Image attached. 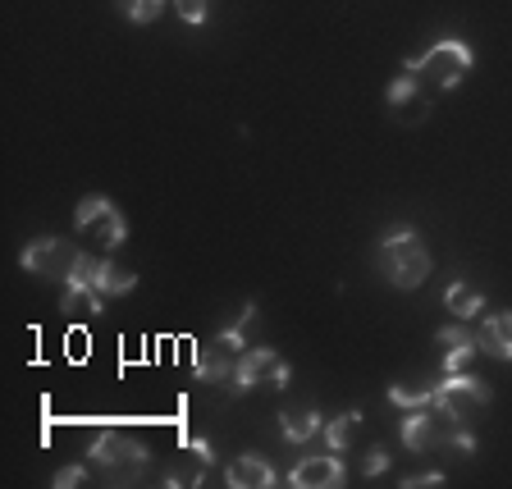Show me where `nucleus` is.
<instances>
[{
	"label": "nucleus",
	"mask_w": 512,
	"mask_h": 489,
	"mask_svg": "<svg viewBox=\"0 0 512 489\" xmlns=\"http://www.w3.org/2000/svg\"><path fill=\"white\" fill-rule=\"evenodd\" d=\"M279 426H284V439L288 444H307V439H316L320 435V412L311 403H302V407H284L279 412Z\"/></svg>",
	"instance_id": "dca6fc26"
},
{
	"label": "nucleus",
	"mask_w": 512,
	"mask_h": 489,
	"mask_svg": "<svg viewBox=\"0 0 512 489\" xmlns=\"http://www.w3.org/2000/svg\"><path fill=\"white\" fill-rule=\"evenodd\" d=\"M448 430H453V421H448V416L439 412L435 403L412 407V412L403 416V444L412 448V453H426V448H435L439 439H448Z\"/></svg>",
	"instance_id": "0eeeda50"
},
{
	"label": "nucleus",
	"mask_w": 512,
	"mask_h": 489,
	"mask_svg": "<svg viewBox=\"0 0 512 489\" xmlns=\"http://www.w3.org/2000/svg\"><path fill=\"white\" fill-rule=\"evenodd\" d=\"M119 10L128 14L133 23H156L160 10H165V0H115Z\"/></svg>",
	"instance_id": "412c9836"
},
{
	"label": "nucleus",
	"mask_w": 512,
	"mask_h": 489,
	"mask_svg": "<svg viewBox=\"0 0 512 489\" xmlns=\"http://www.w3.org/2000/svg\"><path fill=\"white\" fill-rule=\"evenodd\" d=\"M357 430H362V412H339L320 426V435H325V444H330L334 453H343V448L357 439Z\"/></svg>",
	"instance_id": "6ab92c4d"
},
{
	"label": "nucleus",
	"mask_w": 512,
	"mask_h": 489,
	"mask_svg": "<svg viewBox=\"0 0 512 489\" xmlns=\"http://www.w3.org/2000/svg\"><path fill=\"white\" fill-rule=\"evenodd\" d=\"M343 480H348V471H343V458L334 448L325 458H302L298 467L288 471V485L293 489H339Z\"/></svg>",
	"instance_id": "9d476101"
},
{
	"label": "nucleus",
	"mask_w": 512,
	"mask_h": 489,
	"mask_svg": "<svg viewBox=\"0 0 512 489\" xmlns=\"http://www.w3.org/2000/svg\"><path fill=\"white\" fill-rule=\"evenodd\" d=\"M92 462L96 467H110L128 471V480H138L142 467H147V448L138 444V439H124V435H106V439H96L92 444Z\"/></svg>",
	"instance_id": "1a4fd4ad"
},
{
	"label": "nucleus",
	"mask_w": 512,
	"mask_h": 489,
	"mask_svg": "<svg viewBox=\"0 0 512 489\" xmlns=\"http://www.w3.org/2000/svg\"><path fill=\"white\" fill-rule=\"evenodd\" d=\"M234 366H238V352L224 348V343L215 339L211 348L197 352V366H192V375H197L202 384H229V380H234Z\"/></svg>",
	"instance_id": "f8f14e48"
},
{
	"label": "nucleus",
	"mask_w": 512,
	"mask_h": 489,
	"mask_svg": "<svg viewBox=\"0 0 512 489\" xmlns=\"http://www.w3.org/2000/svg\"><path fill=\"white\" fill-rule=\"evenodd\" d=\"M398 485L403 489H426V485H444V476H439V471H421V476H403Z\"/></svg>",
	"instance_id": "a878e982"
},
{
	"label": "nucleus",
	"mask_w": 512,
	"mask_h": 489,
	"mask_svg": "<svg viewBox=\"0 0 512 489\" xmlns=\"http://www.w3.org/2000/svg\"><path fill=\"white\" fill-rule=\"evenodd\" d=\"M389 403L403 407V412H412V407L435 403V394H430V389H403V384H394V389H389Z\"/></svg>",
	"instance_id": "4be33fe9"
},
{
	"label": "nucleus",
	"mask_w": 512,
	"mask_h": 489,
	"mask_svg": "<svg viewBox=\"0 0 512 489\" xmlns=\"http://www.w3.org/2000/svg\"><path fill=\"white\" fill-rule=\"evenodd\" d=\"M74 224H78V234H87L101 252H119L128 238V220L119 215V206L110 202V197H101V192H92V197H83V202L74 206Z\"/></svg>",
	"instance_id": "20e7f679"
},
{
	"label": "nucleus",
	"mask_w": 512,
	"mask_h": 489,
	"mask_svg": "<svg viewBox=\"0 0 512 489\" xmlns=\"http://www.w3.org/2000/svg\"><path fill=\"white\" fill-rule=\"evenodd\" d=\"M435 339H439V348H444V375L467 371L471 357H476V334L458 330V325H448V330H439Z\"/></svg>",
	"instance_id": "4468645a"
},
{
	"label": "nucleus",
	"mask_w": 512,
	"mask_h": 489,
	"mask_svg": "<svg viewBox=\"0 0 512 489\" xmlns=\"http://www.w3.org/2000/svg\"><path fill=\"white\" fill-rule=\"evenodd\" d=\"M384 471H389V453H384V448H371V453H366V476H384Z\"/></svg>",
	"instance_id": "393cba45"
},
{
	"label": "nucleus",
	"mask_w": 512,
	"mask_h": 489,
	"mask_svg": "<svg viewBox=\"0 0 512 489\" xmlns=\"http://www.w3.org/2000/svg\"><path fill=\"white\" fill-rule=\"evenodd\" d=\"M444 307L458 320H471V316H480V307H485V293H480L476 284H467V279H453L444 293Z\"/></svg>",
	"instance_id": "a211bd4d"
},
{
	"label": "nucleus",
	"mask_w": 512,
	"mask_h": 489,
	"mask_svg": "<svg viewBox=\"0 0 512 489\" xmlns=\"http://www.w3.org/2000/svg\"><path fill=\"white\" fill-rule=\"evenodd\" d=\"M211 467H215V448L206 444V439H183V448H179V458H174L170 476H165V485L170 489H183V485L197 489Z\"/></svg>",
	"instance_id": "6e6552de"
},
{
	"label": "nucleus",
	"mask_w": 512,
	"mask_h": 489,
	"mask_svg": "<svg viewBox=\"0 0 512 489\" xmlns=\"http://www.w3.org/2000/svg\"><path fill=\"white\" fill-rule=\"evenodd\" d=\"M430 394H435V407L448 416V421H453V426H471V421H476V416L490 407V398H494L490 384H485V380H471L467 371L444 375V380H439Z\"/></svg>",
	"instance_id": "7ed1b4c3"
},
{
	"label": "nucleus",
	"mask_w": 512,
	"mask_h": 489,
	"mask_svg": "<svg viewBox=\"0 0 512 489\" xmlns=\"http://www.w3.org/2000/svg\"><path fill=\"white\" fill-rule=\"evenodd\" d=\"M288 362L279 357L275 348H243L238 352V366H234V380H229V389L234 394H252V389H284L288 384Z\"/></svg>",
	"instance_id": "423d86ee"
},
{
	"label": "nucleus",
	"mask_w": 512,
	"mask_h": 489,
	"mask_svg": "<svg viewBox=\"0 0 512 489\" xmlns=\"http://www.w3.org/2000/svg\"><path fill=\"white\" fill-rule=\"evenodd\" d=\"M83 480H87V467L74 462V467H64L60 476H55V489H74V485H83Z\"/></svg>",
	"instance_id": "b1692460"
},
{
	"label": "nucleus",
	"mask_w": 512,
	"mask_h": 489,
	"mask_svg": "<svg viewBox=\"0 0 512 489\" xmlns=\"http://www.w3.org/2000/svg\"><path fill=\"white\" fill-rule=\"evenodd\" d=\"M224 480H229V489H270L279 476L270 471V462L261 453H238L229 462V471H224Z\"/></svg>",
	"instance_id": "9b49d317"
},
{
	"label": "nucleus",
	"mask_w": 512,
	"mask_h": 489,
	"mask_svg": "<svg viewBox=\"0 0 512 489\" xmlns=\"http://www.w3.org/2000/svg\"><path fill=\"white\" fill-rule=\"evenodd\" d=\"M106 307V293L92 284H64V298H60V311L69 320H96Z\"/></svg>",
	"instance_id": "2eb2a0df"
},
{
	"label": "nucleus",
	"mask_w": 512,
	"mask_h": 489,
	"mask_svg": "<svg viewBox=\"0 0 512 489\" xmlns=\"http://www.w3.org/2000/svg\"><path fill=\"white\" fill-rule=\"evenodd\" d=\"M78 256H83V247H74L69 238H32L19 252V266L28 275L51 279V284H69L78 270Z\"/></svg>",
	"instance_id": "39448f33"
},
{
	"label": "nucleus",
	"mask_w": 512,
	"mask_h": 489,
	"mask_svg": "<svg viewBox=\"0 0 512 489\" xmlns=\"http://www.w3.org/2000/svg\"><path fill=\"white\" fill-rule=\"evenodd\" d=\"M384 96H389V106H394V110H403V106H412L416 96H426V92L416 87V78H412V74H398L394 83H389V92H384Z\"/></svg>",
	"instance_id": "aec40b11"
},
{
	"label": "nucleus",
	"mask_w": 512,
	"mask_h": 489,
	"mask_svg": "<svg viewBox=\"0 0 512 489\" xmlns=\"http://www.w3.org/2000/svg\"><path fill=\"white\" fill-rule=\"evenodd\" d=\"M375 266H380L384 284H394V288H403V293H412V288H421L430 279V252H426V243H421V234H416V229L398 224V229H384V234H380Z\"/></svg>",
	"instance_id": "f257e3e1"
},
{
	"label": "nucleus",
	"mask_w": 512,
	"mask_h": 489,
	"mask_svg": "<svg viewBox=\"0 0 512 489\" xmlns=\"http://www.w3.org/2000/svg\"><path fill=\"white\" fill-rule=\"evenodd\" d=\"M174 10L183 14V23H206V10H211V5H206V0H174Z\"/></svg>",
	"instance_id": "5701e85b"
},
{
	"label": "nucleus",
	"mask_w": 512,
	"mask_h": 489,
	"mask_svg": "<svg viewBox=\"0 0 512 489\" xmlns=\"http://www.w3.org/2000/svg\"><path fill=\"white\" fill-rule=\"evenodd\" d=\"M92 288H101V293H115V298H124V293H133L138 288V275L124 266H115V261H106V256H96V266H92Z\"/></svg>",
	"instance_id": "f3484780"
},
{
	"label": "nucleus",
	"mask_w": 512,
	"mask_h": 489,
	"mask_svg": "<svg viewBox=\"0 0 512 489\" xmlns=\"http://www.w3.org/2000/svg\"><path fill=\"white\" fill-rule=\"evenodd\" d=\"M403 74H412L416 87L435 101V96L453 92V87L471 74V46L458 42V37H439L426 55H416V60L403 64Z\"/></svg>",
	"instance_id": "f03ea898"
},
{
	"label": "nucleus",
	"mask_w": 512,
	"mask_h": 489,
	"mask_svg": "<svg viewBox=\"0 0 512 489\" xmlns=\"http://www.w3.org/2000/svg\"><path fill=\"white\" fill-rule=\"evenodd\" d=\"M476 348L499 357V362H512V311L485 316V325H480V334H476Z\"/></svg>",
	"instance_id": "ddd939ff"
}]
</instances>
